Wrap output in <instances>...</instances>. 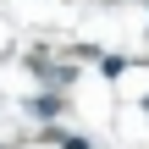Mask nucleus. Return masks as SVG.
Returning a JSON list of instances; mask_svg holds the SVG:
<instances>
[{"label": "nucleus", "mask_w": 149, "mask_h": 149, "mask_svg": "<svg viewBox=\"0 0 149 149\" xmlns=\"http://www.w3.org/2000/svg\"><path fill=\"white\" fill-rule=\"evenodd\" d=\"M39 77H44V83H55V88H61V83H72V77H77V72H66V66H39Z\"/></svg>", "instance_id": "nucleus-1"}, {"label": "nucleus", "mask_w": 149, "mask_h": 149, "mask_svg": "<svg viewBox=\"0 0 149 149\" xmlns=\"http://www.w3.org/2000/svg\"><path fill=\"white\" fill-rule=\"evenodd\" d=\"M55 111H61V94H39L33 100V116H55Z\"/></svg>", "instance_id": "nucleus-2"}, {"label": "nucleus", "mask_w": 149, "mask_h": 149, "mask_svg": "<svg viewBox=\"0 0 149 149\" xmlns=\"http://www.w3.org/2000/svg\"><path fill=\"white\" fill-rule=\"evenodd\" d=\"M100 66H105V77H122V72H127V61H122V55H105Z\"/></svg>", "instance_id": "nucleus-3"}, {"label": "nucleus", "mask_w": 149, "mask_h": 149, "mask_svg": "<svg viewBox=\"0 0 149 149\" xmlns=\"http://www.w3.org/2000/svg\"><path fill=\"white\" fill-rule=\"evenodd\" d=\"M55 144H61V149H88L83 138H72V133H55Z\"/></svg>", "instance_id": "nucleus-4"}]
</instances>
